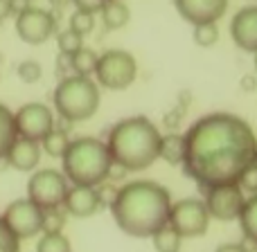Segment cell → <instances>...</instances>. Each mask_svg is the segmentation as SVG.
I'll use <instances>...</instances> for the list:
<instances>
[{"instance_id":"obj_37","label":"cell","mask_w":257,"mask_h":252,"mask_svg":"<svg viewBox=\"0 0 257 252\" xmlns=\"http://www.w3.org/2000/svg\"><path fill=\"white\" fill-rule=\"evenodd\" d=\"M255 70H257V52H255Z\"/></svg>"},{"instance_id":"obj_17","label":"cell","mask_w":257,"mask_h":252,"mask_svg":"<svg viewBox=\"0 0 257 252\" xmlns=\"http://www.w3.org/2000/svg\"><path fill=\"white\" fill-rule=\"evenodd\" d=\"M128 18H131V12L124 0H108L102 7V21L106 30H122L128 23Z\"/></svg>"},{"instance_id":"obj_1","label":"cell","mask_w":257,"mask_h":252,"mask_svg":"<svg viewBox=\"0 0 257 252\" xmlns=\"http://www.w3.org/2000/svg\"><path fill=\"white\" fill-rule=\"evenodd\" d=\"M257 137L248 122L230 113H212L183 135V169L203 189L237 185L255 164Z\"/></svg>"},{"instance_id":"obj_19","label":"cell","mask_w":257,"mask_h":252,"mask_svg":"<svg viewBox=\"0 0 257 252\" xmlns=\"http://www.w3.org/2000/svg\"><path fill=\"white\" fill-rule=\"evenodd\" d=\"M16 137L18 133H16V124H14V113L0 104V160H5L9 146L14 144Z\"/></svg>"},{"instance_id":"obj_10","label":"cell","mask_w":257,"mask_h":252,"mask_svg":"<svg viewBox=\"0 0 257 252\" xmlns=\"http://www.w3.org/2000/svg\"><path fill=\"white\" fill-rule=\"evenodd\" d=\"M14 124H16V133L25 140L41 142L48 133L54 131V115L45 104L32 102L18 108L14 115Z\"/></svg>"},{"instance_id":"obj_24","label":"cell","mask_w":257,"mask_h":252,"mask_svg":"<svg viewBox=\"0 0 257 252\" xmlns=\"http://www.w3.org/2000/svg\"><path fill=\"white\" fill-rule=\"evenodd\" d=\"M43 149L48 155H52V158H61L63 153H66L68 144H70V140H68V135L63 131H52L48 133V135L43 137Z\"/></svg>"},{"instance_id":"obj_12","label":"cell","mask_w":257,"mask_h":252,"mask_svg":"<svg viewBox=\"0 0 257 252\" xmlns=\"http://www.w3.org/2000/svg\"><path fill=\"white\" fill-rule=\"evenodd\" d=\"M16 34L30 45H41L54 34V18L39 7H27L16 16Z\"/></svg>"},{"instance_id":"obj_26","label":"cell","mask_w":257,"mask_h":252,"mask_svg":"<svg viewBox=\"0 0 257 252\" xmlns=\"http://www.w3.org/2000/svg\"><path fill=\"white\" fill-rule=\"evenodd\" d=\"M219 41L217 23H208V25H194V43L201 48H212Z\"/></svg>"},{"instance_id":"obj_32","label":"cell","mask_w":257,"mask_h":252,"mask_svg":"<svg viewBox=\"0 0 257 252\" xmlns=\"http://www.w3.org/2000/svg\"><path fill=\"white\" fill-rule=\"evenodd\" d=\"M106 3H108V0H75L77 12H88V14L102 12V7H104Z\"/></svg>"},{"instance_id":"obj_16","label":"cell","mask_w":257,"mask_h":252,"mask_svg":"<svg viewBox=\"0 0 257 252\" xmlns=\"http://www.w3.org/2000/svg\"><path fill=\"white\" fill-rule=\"evenodd\" d=\"M5 160H7L9 167L18 169V171H32V169H36V164H39V160H41L39 142L25 140V137H16L14 144L9 146Z\"/></svg>"},{"instance_id":"obj_15","label":"cell","mask_w":257,"mask_h":252,"mask_svg":"<svg viewBox=\"0 0 257 252\" xmlns=\"http://www.w3.org/2000/svg\"><path fill=\"white\" fill-rule=\"evenodd\" d=\"M230 34L237 48L253 54L257 52V5L244 7L235 14L230 23Z\"/></svg>"},{"instance_id":"obj_11","label":"cell","mask_w":257,"mask_h":252,"mask_svg":"<svg viewBox=\"0 0 257 252\" xmlns=\"http://www.w3.org/2000/svg\"><path fill=\"white\" fill-rule=\"evenodd\" d=\"M203 203L212 218H217V221H235V218H239L241 207H244V191L239 189V185L210 187Z\"/></svg>"},{"instance_id":"obj_5","label":"cell","mask_w":257,"mask_h":252,"mask_svg":"<svg viewBox=\"0 0 257 252\" xmlns=\"http://www.w3.org/2000/svg\"><path fill=\"white\" fill-rule=\"evenodd\" d=\"M99 88L90 77L72 75L61 79L54 90V106L57 113L68 122H86L99 108Z\"/></svg>"},{"instance_id":"obj_21","label":"cell","mask_w":257,"mask_h":252,"mask_svg":"<svg viewBox=\"0 0 257 252\" xmlns=\"http://www.w3.org/2000/svg\"><path fill=\"white\" fill-rule=\"evenodd\" d=\"M95 66H97V54L88 48L77 50L70 57V68L81 77H90L95 72Z\"/></svg>"},{"instance_id":"obj_20","label":"cell","mask_w":257,"mask_h":252,"mask_svg":"<svg viewBox=\"0 0 257 252\" xmlns=\"http://www.w3.org/2000/svg\"><path fill=\"white\" fill-rule=\"evenodd\" d=\"M158 158H163L169 164L183 162V135H165L160 137V151Z\"/></svg>"},{"instance_id":"obj_6","label":"cell","mask_w":257,"mask_h":252,"mask_svg":"<svg viewBox=\"0 0 257 252\" xmlns=\"http://www.w3.org/2000/svg\"><path fill=\"white\" fill-rule=\"evenodd\" d=\"M97 84L108 90H126L138 77V63L124 50H106L95 66Z\"/></svg>"},{"instance_id":"obj_13","label":"cell","mask_w":257,"mask_h":252,"mask_svg":"<svg viewBox=\"0 0 257 252\" xmlns=\"http://www.w3.org/2000/svg\"><path fill=\"white\" fill-rule=\"evenodd\" d=\"M176 12L192 25L217 23L226 14L228 0H174Z\"/></svg>"},{"instance_id":"obj_25","label":"cell","mask_w":257,"mask_h":252,"mask_svg":"<svg viewBox=\"0 0 257 252\" xmlns=\"http://www.w3.org/2000/svg\"><path fill=\"white\" fill-rule=\"evenodd\" d=\"M57 43H59V50H61V54H66V57H72L77 50L84 48V36L77 34V32H72V30H63L61 34L57 36Z\"/></svg>"},{"instance_id":"obj_3","label":"cell","mask_w":257,"mask_h":252,"mask_svg":"<svg viewBox=\"0 0 257 252\" xmlns=\"http://www.w3.org/2000/svg\"><path fill=\"white\" fill-rule=\"evenodd\" d=\"M160 131L145 115L126 117L108 133V153L115 164L126 171H142L158 160Z\"/></svg>"},{"instance_id":"obj_36","label":"cell","mask_w":257,"mask_h":252,"mask_svg":"<svg viewBox=\"0 0 257 252\" xmlns=\"http://www.w3.org/2000/svg\"><path fill=\"white\" fill-rule=\"evenodd\" d=\"M241 84L246 86V90H253V88H255V79H253V77H246V79L241 81Z\"/></svg>"},{"instance_id":"obj_29","label":"cell","mask_w":257,"mask_h":252,"mask_svg":"<svg viewBox=\"0 0 257 252\" xmlns=\"http://www.w3.org/2000/svg\"><path fill=\"white\" fill-rule=\"evenodd\" d=\"M63 223H66V216L59 212V207L45 209L43 212V230L41 232H61Z\"/></svg>"},{"instance_id":"obj_28","label":"cell","mask_w":257,"mask_h":252,"mask_svg":"<svg viewBox=\"0 0 257 252\" xmlns=\"http://www.w3.org/2000/svg\"><path fill=\"white\" fill-rule=\"evenodd\" d=\"M16 72H18V79L25 81V84H34V81H39L41 75H43L39 61H23Z\"/></svg>"},{"instance_id":"obj_9","label":"cell","mask_w":257,"mask_h":252,"mask_svg":"<svg viewBox=\"0 0 257 252\" xmlns=\"http://www.w3.org/2000/svg\"><path fill=\"white\" fill-rule=\"evenodd\" d=\"M0 218L18 241L32 239L43 230V209L36 207L30 198H18L9 203Z\"/></svg>"},{"instance_id":"obj_18","label":"cell","mask_w":257,"mask_h":252,"mask_svg":"<svg viewBox=\"0 0 257 252\" xmlns=\"http://www.w3.org/2000/svg\"><path fill=\"white\" fill-rule=\"evenodd\" d=\"M239 225L246 239L257 245V194H253L248 200H244V207H241L239 214Z\"/></svg>"},{"instance_id":"obj_14","label":"cell","mask_w":257,"mask_h":252,"mask_svg":"<svg viewBox=\"0 0 257 252\" xmlns=\"http://www.w3.org/2000/svg\"><path fill=\"white\" fill-rule=\"evenodd\" d=\"M63 207H66L68 214H72L77 218H88L93 214H97L104 205L95 187L75 185V187H68V194L63 198Z\"/></svg>"},{"instance_id":"obj_30","label":"cell","mask_w":257,"mask_h":252,"mask_svg":"<svg viewBox=\"0 0 257 252\" xmlns=\"http://www.w3.org/2000/svg\"><path fill=\"white\" fill-rule=\"evenodd\" d=\"M0 252H21V241L7 230L3 218H0Z\"/></svg>"},{"instance_id":"obj_35","label":"cell","mask_w":257,"mask_h":252,"mask_svg":"<svg viewBox=\"0 0 257 252\" xmlns=\"http://www.w3.org/2000/svg\"><path fill=\"white\" fill-rule=\"evenodd\" d=\"M9 14H12V9H9V0H0V23H3V18H7Z\"/></svg>"},{"instance_id":"obj_22","label":"cell","mask_w":257,"mask_h":252,"mask_svg":"<svg viewBox=\"0 0 257 252\" xmlns=\"http://www.w3.org/2000/svg\"><path fill=\"white\" fill-rule=\"evenodd\" d=\"M36 252H72V248L63 232H45L36 243Z\"/></svg>"},{"instance_id":"obj_23","label":"cell","mask_w":257,"mask_h":252,"mask_svg":"<svg viewBox=\"0 0 257 252\" xmlns=\"http://www.w3.org/2000/svg\"><path fill=\"white\" fill-rule=\"evenodd\" d=\"M151 239H154V248L158 252H178L181 250V236H178L169 225L160 227Z\"/></svg>"},{"instance_id":"obj_8","label":"cell","mask_w":257,"mask_h":252,"mask_svg":"<svg viewBox=\"0 0 257 252\" xmlns=\"http://www.w3.org/2000/svg\"><path fill=\"white\" fill-rule=\"evenodd\" d=\"M66 194H68V180L57 169H39L36 173H32L30 182H27V198L43 212L45 209L61 207Z\"/></svg>"},{"instance_id":"obj_34","label":"cell","mask_w":257,"mask_h":252,"mask_svg":"<svg viewBox=\"0 0 257 252\" xmlns=\"http://www.w3.org/2000/svg\"><path fill=\"white\" fill-rule=\"evenodd\" d=\"M30 5H27V0H9V9H12V14H21L23 9H27Z\"/></svg>"},{"instance_id":"obj_2","label":"cell","mask_w":257,"mask_h":252,"mask_svg":"<svg viewBox=\"0 0 257 252\" xmlns=\"http://www.w3.org/2000/svg\"><path fill=\"white\" fill-rule=\"evenodd\" d=\"M172 196L154 180H133L120 187L111 203V214L122 232L138 239L154 236L167 225Z\"/></svg>"},{"instance_id":"obj_7","label":"cell","mask_w":257,"mask_h":252,"mask_svg":"<svg viewBox=\"0 0 257 252\" xmlns=\"http://www.w3.org/2000/svg\"><path fill=\"white\" fill-rule=\"evenodd\" d=\"M167 225L172 227L181 239L203 236L210 225V214H208V209H205V203L199 198H183V200L172 203Z\"/></svg>"},{"instance_id":"obj_33","label":"cell","mask_w":257,"mask_h":252,"mask_svg":"<svg viewBox=\"0 0 257 252\" xmlns=\"http://www.w3.org/2000/svg\"><path fill=\"white\" fill-rule=\"evenodd\" d=\"M214 252H248V250L244 248V243H223Z\"/></svg>"},{"instance_id":"obj_38","label":"cell","mask_w":257,"mask_h":252,"mask_svg":"<svg viewBox=\"0 0 257 252\" xmlns=\"http://www.w3.org/2000/svg\"><path fill=\"white\" fill-rule=\"evenodd\" d=\"M255 164H257V155H255Z\"/></svg>"},{"instance_id":"obj_27","label":"cell","mask_w":257,"mask_h":252,"mask_svg":"<svg viewBox=\"0 0 257 252\" xmlns=\"http://www.w3.org/2000/svg\"><path fill=\"white\" fill-rule=\"evenodd\" d=\"M70 30L77 32V34L86 36L95 30V14H88V12H75L70 18Z\"/></svg>"},{"instance_id":"obj_4","label":"cell","mask_w":257,"mask_h":252,"mask_svg":"<svg viewBox=\"0 0 257 252\" xmlns=\"http://www.w3.org/2000/svg\"><path fill=\"white\" fill-rule=\"evenodd\" d=\"M63 160V176L72 185L97 187L108 178L113 167L108 146L97 137H77L68 144Z\"/></svg>"},{"instance_id":"obj_31","label":"cell","mask_w":257,"mask_h":252,"mask_svg":"<svg viewBox=\"0 0 257 252\" xmlns=\"http://www.w3.org/2000/svg\"><path fill=\"white\" fill-rule=\"evenodd\" d=\"M237 185H239V189L241 191H253V194H257V164H253V167H248L244 171V176L239 178V182H237Z\"/></svg>"}]
</instances>
